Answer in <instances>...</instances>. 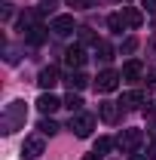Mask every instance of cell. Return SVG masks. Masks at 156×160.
<instances>
[{
    "label": "cell",
    "mask_w": 156,
    "mask_h": 160,
    "mask_svg": "<svg viewBox=\"0 0 156 160\" xmlns=\"http://www.w3.org/2000/svg\"><path fill=\"white\" fill-rule=\"evenodd\" d=\"M64 65H67L71 71H80V68L86 65V52H83V46H80V43L64 49Z\"/></svg>",
    "instance_id": "52a82bcc"
},
{
    "label": "cell",
    "mask_w": 156,
    "mask_h": 160,
    "mask_svg": "<svg viewBox=\"0 0 156 160\" xmlns=\"http://www.w3.org/2000/svg\"><path fill=\"white\" fill-rule=\"evenodd\" d=\"M107 25H110V31H117V34H122V31L129 28V25H126V16H122V12H113V16L107 19Z\"/></svg>",
    "instance_id": "e0dca14e"
},
{
    "label": "cell",
    "mask_w": 156,
    "mask_h": 160,
    "mask_svg": "<svg viewBox=\"0 0 156 160\" xmlns=\"http://www.w3.org/2000/svg\"><path fill=\"white\" fill-rule=\"evenodd\" d=\"M25 37H28V43H34V46H40V43L46 40V28H43V25H34V28H31V31H28Z\"/></svg>",
    "instance_id": "2e32d148"
},
{
    "label": "cell",
    "mask_w": 156,
    "mask_h": 160,
    "mask_svg": "<svg viewBox=\"0 0 156 160\" xmlns=\"http://www.w3.org/2000/svg\"><path fill=\"white\" fill-rule=\"evenodd\" d=\"M141 74H144V65H141V62H126V65H122V80H126V83H138V80H141Z\"/></svg>",
    "instance_id": "8fae6325"
},
{
    "label": "cell",
    "mask_w": 156,
    "mask_h": 160,
    "mask_svg": "<svg viewBox=\"0 0 156 160\" xmlns=\"http://www.w3.org/2000/svg\"><path fill=\"white\" fill-rule=\"evenodd\" d=\"M122 16H126V25H129V28H141V25H144V12L135 9V6H126Z\"/></svg>",
    "instance_id": "4fadbf2b"
},
{
    "label": "cell",
    "mask_w": 156,
    "mask_h": 160,
    "mask_svg": "<svg viewBox=\"0 0 156 160\" xmlns=\"http://www.w3.org/2000/svg\"><path fill=\"white\" fill-rule=\"evenodd\" d=\"M80 31V43H98V37L92 34V28H77Z\"/></svg>",
    "instance_id": "44dd1931"
},
{
    "label": "cell",
    "mask_w": 156,
    "mask_h": 160,
    "mask_svg": "<svg viewBox=\"0 0 156 160\" xmlns=\"http://www.w3.org/2000/svg\"><path fill=\"white\" fill-rule=\"evenodd\" d=\"M135 49H138V40H135V37H126V40H122V52H126V56H129V52H135Z\"/></svg>",
    "instance_id": "603a6c76"
},
{
    "label": "cell",
    "mask_w": 156,
    "mask_h": 160,
    "mask_svg": "<svg viewBox=\"0 0 156 160\" xmlns=\"http://www.w3.org/2000/svg\"><path fill=\"white\" fill-rule=\"evenodd\" d=\"M49 31H52L55 37H67V34H74V31H77L74 16H55V19L49 22Z\"/></svg>",
    "instance_id": "5b68a950"
},
{
    "label": "cell",
    "mask_w": 156,
    "mask_h": 160,
    "mask_svg": "<svg viewBox=\"0 0 156 160\" xmlns=\"http://www.w3.org/2000/svg\"><path fill=\"white\" fill-rule=\"evenodd\" d=\"M95 56L101 62H110V59H113V46H110L107 40H98V43H95Z\"/></svg>",
    "instance_id": "9a60e30c"
},
{
    "label": "cell",
    "mask_w": 156,
    "mask_h": 160,
    "mask_svg": "<svg viewBox=\"0 0 156 160\" xmlns=\"http://www.w3.org/2000/svg\"><path fill=\"white\" fill-rule=\"evenodd\" d=\"M52 6H55V0H40V12H49Z\"/></svg>",
    "instance_id": "cb8c5ba5"
},
{
    "label": "cell",
    "mask_w": 156,
    "mask_h": 160,
    "mask_svg": "<svg viewBox=\"0 0 156 160\" xmlns=\"http://www.w3.org/2000/svg\"><path fill=\"white\" fill-rule=\"evenodd\" d=\"M25 120H28V108H25V102H21V99H16V102H9V105L3 108L0 129L9 136V132H16V129H21V126H25Z\"/></svg>",
    "instance_id": "6da1fadb"
},
{
    "label": "cell",
    "mask_w": 156,
    "mask_h": 160,
    "mask_svg": "<svg viewBox=\"0 0 156 160\" xmlns=\"http://www.w3.org/2000/svg\"><path fill=\"white\" fill-rule=\"evenodd\" d=\"M144 6H147V12H156V0H141Z\"/></svg>",
    "instance_id": "d4e9b609"
},
{
    "label": "cell",
    "mask_w": 156,
    "mask_h": 160,
    "mask_svg": "<svg viewBox=\"0 0 156 160\" xmlns=\"http://www.w3.org/2000/svg\"><path fill=\"white\" fill-rule=\"evenodd\" d=\"M55 132H58V123H55L52 117H43V120H40V136H55Z\"/></svg>",
    "instance_id": "ac0fdd59"
},
{
    "label": "cell",
    "mask_w": 156,
    "mask_h": 160,
    "mask_svg": "<svg viewBox=\"0 0 156 160\" xmlns=\"http://www.w3.org/2000/svg\"><path fill=\"white\" fill-rule=\"evenodd\" d=\"M129 160H147V157H141V154H132V157H129Z\"/></svg>",
    "instance_id": "83f0119b"
},
{
    "label": "cell",
    "mask_w": 156,
    "mask_h": 160,
    "mask_svg": "<svg viewBox=\"0 0 156 160\" xmlns=\"http://www.w3.org/2000/svg\"><path fill=\"white\" fill-rule=\"evenodd\" d=\"M92 129H95V117H92V114H86V111L71 114V132H74L77 139H89Z\"/></svg>",
    "instance_id": "7a4b0ae2"
},
{
    "label": "cell",
    "mask_w": 156,
    "mask_h": 160,
    "mask_svg": "<svg viewBox=\"0 0 156 160\" xmlns=\"http://www.w3.org/2000/svg\"><path fill=\"white\" fill-rule=\"evenodd\" d=\"M83 160H101V154H98V151H92V154H86Z\"/></svg>",
    "instance_id": "484cf974"
},
{
    "label": "cell",
    "mask_w": 156,
    "mask_h": 160,
    "mask_svg": "<svg viewBox=\"0 0 156 160\" xmlns=\"http://www.w3.org/2000/svg\"><path fill=\"white\" fill-rule=\"evenodd\" d=\"M122 108H138V105H147V92L141 89H132V92H122Z\"/></svg>",
    "instance_id": "7c38bea8"
},
{
    "label": "cell",
    "mask_w": 156,
    "mask_h": 160,
    "mask_svg": "<svg viewBox=\"0 0 156 160\" xmlns=\"http://www.w3.org/2000/svg\"><path fill=\"white\" fill-rule=\"evenodd\" d=\"M61 105H64V102H61L58 96H52V92H43V96L37 99V108L43 111V114H52V111H58Z\"/></svg>",
    "instance_id": "30bf717a"
},
{
    "label": "cell",
    "mask_w": 156,
    "mask_h": 160,
    "mask_svg": "<svg viewBox=\"0 0 156 160\" xmlns=\"http://www.w3.org/2000/svg\"><path fill=\"white\" fill-rule=\"evenodd\" d=\"M119 108H122L119 102H101V105H98V114H101L104 123H117L119 120Z\"/></svg>",
    "instance_id": "9c48e42d"
},
{
    "label": "cell",
    "mask_w": 156,
    "mask_h": 160,
    "mask_svg": "<svg viewBox=\"0 0 156 160\" xmlns=\"http://www.w3.org/2000/svg\"><path fill=\"white\" fill-rule=\"evenodd\" d=\"M67 6H74V9H92L95 6V0H64Z\"/></svg>",
    "instance_id": "7402d4cb"
},
{
    "label": "cell",
    "mask_w": 156,
    "mask_h": 160,
    "mask_svg": "<svg viewBox=\"0 0 156 160\" xmlns=\"http://www.w3.org/2000/svg\"><path fill=\"white\" fill-rule=\"evenodd\" d=\"M58 80H61V77H58V68H55V65H46V68L37 74V83L43 86V92H49V89H52Z\"/></svg>",
    "instance_id": "ba28073f"
},
{
    "label": "cell",
    "mask_w": 156,
    "mask_h": 160,
    "mask_svg": "<svg viewBox=\"0 0 156 160\" xmlns=\"http://www.w3.org/2000/svg\"><path fill=\"white\" fill-rule=\"evenodd\" d=\"M110 148H113V142L107 139V136H101V139L95 142V151H98V154H107V151H110Z\"/></svg>",
    "instance_id": "ffe728a7"
},
{
    "label": "cell",
    "mask_w": 156,
    "mask_h": 160,
    "mask_svg": "<svg viewBox=\"0 0 156 160\" xmlns=\"http://www.w3.org/2000/svg\"><path fill=\"white\" fill-rule=\"evenodd\" d=\"M64 83H67V86H71V92H74V89H86V86H89V77H86V74H83V71H71V77L64 80Z\"/></svg>",
    "instance_id": "5bb4252c"
},
{
    "label": "cell",
    "mask_w": 156,
    "mask_h": 160,
    "mask_svg": "<svg viewBox=\"0 0 156 160\" xmlns=\"http://www.w3.org/2000/svg\"><path fill=\"white\" fill-rule=\"evenodd\" d=\"M141 142H144V132L141 129H122L117 139V148L122 154H135L138 148H141Z\"/></svg>",
    "instance_id": "3957f363"
},
{
    "label": "cell",
    "mask_w": 156,
    "mask_h": 160,
    "mask_svg": "<svg viewBox=\"0 0 156 160\" xmlns=\"http://www.w3.org/2000/svg\"><path fill=\"white\" fill-rule=\"evenodd\" d=\"M147 114H156V102H147Z\"/></svg>",
    "instance_id": "4316f807"
},
{
    "label": "cell",
    "mask_w": 156,
    "mask_h": 160,
    "mask_svg": "<svg viewBox=\"0 0 156 160\" xmlns=\"http://www.w3.org/2000/svg\"><path fill=\"white\" fill-rule=\"evenodd\" d=\"M64 108H71V114H77L80 108H83V99H80L77 92H71V96L64 99Z\"/></svg>",
    "instance_id": "d6986e66"
},
{
    "label": "cell",
    "mask_w": 156,
    "mask_h": 160,
    "mask_svg": "<svg viewBox=\"0 0 156 160\" xmlns=\"http://www.w3.org/2000/svg\"><path fill=\"white\" fill-rule=\"evenodd\" d=\"M43 148H46V139L43 136H28L25 145H21V157L25 160H37L43 154Z\"/></svg>",
    "instance_id": "277c9868"
},
{
    "label": "cell",
    "mask_w": 156,
    "mask_h": 160,
    "mask_svg": "<svg viewBox=\"0 0 156 160\" xmlns=\"http://www.w3.org/2000/svg\"><path fill=\"white\" fill-rule=\"evenodd\" d=\"M119 80H122V74H117V71H101L95 77V89L98 92H113L119 86Z\"/></svg>",
    "instance_id": "8992f818"
}]
</instances>
